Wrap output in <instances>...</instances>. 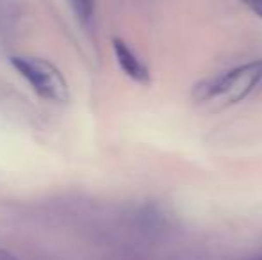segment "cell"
<instances>
[{"instance_id":"6da1fadb","label":"cell","mask_w":262,"mask_h":260,"mask_svg":"<svg viewBox=\"0 0 262 260\" xmlns=\"http://www.w3.org/2000/svg\"><path fill=\"white\" fill-rule=\"evenodd\" d=\"M262 80V61H253L198 82L193 87L194 102L209 109H225L245 100Z\"/></svg>"},{"instance_id":"7a4b0ae2","label":"cell","mask_w":262,"mask_h":260,"mask_svg":"<svg viewBox=\"0 0 262 260\" xmlns=\"http://www.w3.org/2000/svg\"><path fill=\"white\" fill-rule=\"evenodd\" d=\"M11 64L41 98H47L55 104L68 102V84L62 73L52 63L39 59V57L14 56L11 57Z\"/></svg>"},{"instance_id":"3957f363","label":"cell","mask_w":262,"mask_h":260,"mask_svg":"<svg viewBox=\"0 0 262 260\" xmlns=\"http://www.w3.org/2000/svg\"><path fill=\"white\" fill-rule=\"evenodd\" d=\"M113 49L116 54V61L120 64V68L123 69V73L127 77H130L132 80L139 84H148L150 82V72L146 68V64L139 59L134 54V50L121 39H113Z\"/></svg>"},{"instance_id":"277c9868","label":"cell","mask_w":262,"mask_h":260,"mask_svg":"<svg viewBox=\"0 0 262 260\" xmlns=\"http://www.w3.org/2000/svg\"><path fill=\"white\" fill-rule=\"evenodd\" d=\"M75 14L80 20H90L93 16V9H95V0H70Z\"/></svg>"},{"instance_id":"5b68a950","label":"cell","mask_w":262,"mask_h":260,"mask_svg":"<svg viewBox=\"0 0 262 260\" xmlns=\"http://www.w3.org/2000/svg\"><path fill=\"white\" fill-rule=\"evenodd\" d=\"M250 11H253L255 14H259L262 18V0H241Z\"/></svg>"},{"instance_id":"8992f818","label":"cell","mask_w":262,"mask_h":260,"mask_svg":"<svg viewBox=\"0 0 262 260\" xmlns=\"http://www.w3.org/2000/svg\"><path fill=\"white\" fill-rule=\"evenodd\" d=\"M0 260H20V258L14 257L13 253H9V251L4 250V248H0Z\"/></svg>"},{"instance_id":"52a82bcc","label":"cell","mask_w":262,"mask_h":260,"mask_svg":"<svg viewBox=\"0 0 262 260\" xmlns=\"http://www.w3.org/2000/svg\"><path fill=\"white\" fill-rule=\"evenodd\" d=\"M259 260H262V258H259Z\"/></svg>"}]
</instances>
